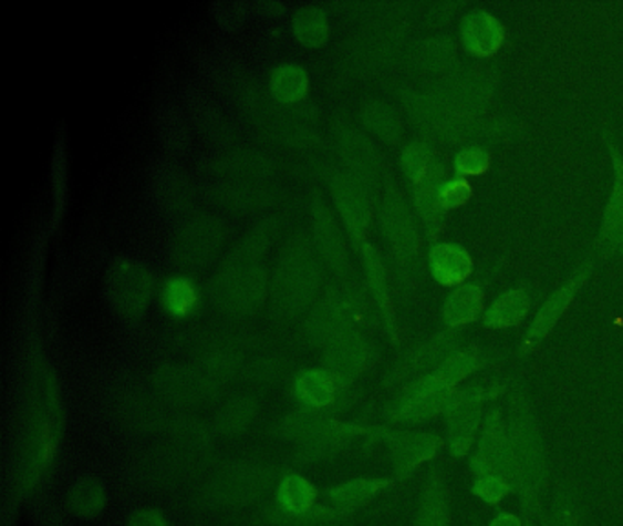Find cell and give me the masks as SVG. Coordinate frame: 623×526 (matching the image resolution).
Instances as JSON below:
<instances>
[{
    "instance_id": "6da1fadb",
    "label": "cell",
    "mask_w": 623,
    "mask_h": 526,
    "mask_svg": "<svg viewBox=\"0 0 623 526\" xmlns=\"http://www.w3.org/2000/svg\"><path fill=\"white\" fill-rule=\"evenodd\" d=\"M314 244L304 236H294L280 250L269 292L274 308L285 314L304 311L320 286V266Z\"/></svg>"
},
{
    "instance_id": "7a4b0ae2",
    "label": "cell",
    "mask_w": 623,
    "mask_h": 526,
    "mask_svg": "<svg viewBox=\"0 0 623 526\" xmlns=\"http://www.w3.org/2000/svg\"><path fill=\"white\" fill-rule=\"evenodd\" d=\"M477 368V357L470 353L456 354L446 360L432 375L415 382L397 404L393 406L392 417L397 421L419 422L434 417L439 412H448L454 388L470 375Z\"/></svg>"
},
{
    "instance_id": "3957f363",
    "label": "cell",
    "mask_w": 623,
    "mask_h": 526,
    "mask_svg": "<svg viewBox=\"0 0 623 526\" xmlns=\"http://www.w3.org/2000/svg\"><path fill=\"white\" fill-rule=\"evenodd\" d=\"M268 287L266 267L255 260L235 258L216 272L210 295L218 306L232 313H249L266 302Z\"/></svg>"
},
{
    "instance_id": "277c9868",
    "label": "cell",
    "mask_w": 623,
    "mask_h": 526,
    "mask_svg": "<svg viewBox=\"0 0 623 526\" xmlns=\"http://www.w3.org/2000/svg\"><path fill=\"white\" fill-rule=\"evenodd\" d=\"M512 437L513 457L518 466L519 492L523 495V505L529 514L538 508L541 491L546 486L547 470L543 450H541L540 435L529 419L518 417L510 426Z\"/></svg>"
},
{
    "instance_id": "5b68a950",
    "label": "cell",
    "mask_w": 623,
    "mask_h": 526,
    "mask_svg": "<svg viewBox=\"0 0 623 526\" xmlns=\"http://www.w3.org/2000/svg\"><path fill=\"white\" fill-rule=\"evenodd\" d=\"M154 275L143 261L120 256L112 261L106 275V292L120 313L139 317L153 297Z\"/></svg>"
},
{
    "instance_id": "8992f818",
    "label": "cell",
    "mask_w": 623,
    "mask_h": 526,
    "mask_svg": "<svg viewBox=\"0 0 623 526\" xmlns=\"http://www.w3.org/2000/svg\"><path fill=\"white\" fill-rule=\"evenodd\" d=\"M226 230L215 216L196 214L174 233V258L184 267H204L224 246Z\"/></svg>"
},
{
    "instance_id": "52a82bcc",
    "label": "cell",
    "mask_w": 623,
    "mask_h": 526,
    "mask_svg": "<svg viewBox=\"0 0 623 526\" xmlns=\"http://www.w3.org/2000/svg\"><path fill=\"white\" fill-rule=\"evenodd\" d=\"M470 466L476 475H501L516 485L518 466H516V457H513L510 427L498 412L488 415Z\"/></svg>"
},
{
    "instance_id": "ba28073f",
    "label": "cell",
    "mask_w": 623,
    "mask_h": 526,
    "mask_svg": "<svg viewBox=\"0 0 623 526\" xmlns=\"http://www.w3.org/2000/svg\"><path fill=\"white\" fill-rule=\"evenodd\" d=\"M331 194L342 224L346 225L353 240L361 241L370 225V202L364 183L344 168L331 174Z\"/></svg>"
},
{
    "instance_id": "9c48e42d",
    "label": "cell",
    "mask_w": 623,
    "mask_h": 526,
    "mask_svg": "<svg viewBox=\"0 0 623 526\" xmlns=\"http://www.w3.org/2000/svg\"><path fill=\"white\" fill-rule=\"evenodd\" d=\"M353 318H355V306L346 300L344 291H335L328 295L313 309L308 320V329L313 334V339L333 344L335 340L351 333Z\"/></svg>"
},
{
    "instance_id": "30bf717a",
    "label": "cell",
    "mask_w": 623,
    "mask_h": 526,
    "mask_svg": "<svg viewBox=\"0 0 623 526\" xmlns=\"http://www.w3.org/2000/svg\"><path fill=\"white\" fill-rule=\"evenodd\" d=\"M311 218H313L314 247L319 249L331 269L344 272V269H347L346 238L342 233L341 224L336 221L339 218L335 213L322 199H314Z\"/></svg>"
},
{
    "instance_id": "8fae6325",
    "label": "cell",
    "mask_w": 623,
    "mask_h": 526,
    "mask_svg": "<svg viewBox=\"0 0 623 526\" xmlns=\"http://www.w3.org/2000/svg\"><path fill=\"white\" fill-rule=\"evenodd\" d=\"M398 477H406L420 464L439 454L440 439L432 433L398 432L386 435Z\"/></svg>"
},
{
    "instance_id": "7c38bea8",
    "label": "cell",
    "mask_w": 623,
    "mask_h": 526,
    "mask_svg": "<svg viewBox=\"0 0 623 526\" xmlns=\"http://www.w3.org/2000/svg\"><path fill=\"white\" fill-rule=\"evenodd\" d=\"M367 357L366 342L356 334H346L331 344L325 354V371H330L336 381H351L366 368Z\"/></svg>"
},
{
    "instance_id": "4fadbf2b",
    "label": "cell",
    "mask_w": 623,
    "mask_h": 526,
    "mask_svg": "<svg viewBox=\"0 0 623 526\" xmlns=\"http://www.w3.org/2000/svg\"><path fill=\"white\" fill-rule=\"evenodd\" d=\"M481 421L479 404L457 406L448 412V448L454 457H465L470 452Z\"/></svg>"
},
{
    "instance_id": "5bb4252c",
    "label": "cell",
    "mask_w": 623,
    "mask_h": 526,
    "mask_svg": "<svg viewBox=\"0 0 623 526\" xmlns=\"http://www.w3.org/2000/svg\"><path fill=\"white\" fill-rule=\"evenodd\" d=\"M199 287L193 278L176 275L163 281L162 297L163 308L168 314L176 318L189 317L196 313L201 302Z\"/></svg>"
},
{
    "instance_id": "9a60e30c",
    "label": "cell",
    "mask_w": 623,
    "mask_h": 526,
    "mask_svg": "<svg viewBox=\"0 0 623 526\" xmlns=\"http://www.w3.org/2000/svg\"><path fill=\"white\" fill-rule=\"evenodd\" d=\"M417 525L451 526L448 488H446L445 479L439 472L429 475L428 483H426L423 499H420Z\"/></svg>"
},
{
    "instance_id": "2e32d148",
    "label": "cell",
    "mask_w": 623,
    "mask_h": 526,
    "mask_svg": "<svg viewBox=\"0 0 623 526\" xmlns=\"http://www.w3.org/2000/svg\"><path fill=\"white\" fill-rule=\"evenodd\" d=\"M294 393L311 410H322L335 402L336 379L330 371H304L294 382Z\"/></svg>"
},
{
    "instance_id": "e0dca14e",
    "label": "cell",
    "mask_w": 623,
    "mask_h": 526,
    "mask_svg": "<svg viewBox=\"0 0 623 526\" xmlns=\"http://www.w3.org/2000/svg\"><path fill=\"white\" fill-rule=\"evenodd\" d=\"M271 92L280 103H299L310 92V72L297 63H283L271 73Z\"/></svg>"
},
{
    "instance_id": "ac0fdd59",
    "label": "cell",
    "mask_w": 623,
    "mask_h": 526,
    "mask_svg": "<svg viewBox=\"0 0 623 526\" xmlns=\"http://www.w3.org/2000/svg\"><path fill=\"white\" fill-rule=\"evenodd\" d=\"M388 486L390 481L386 479H355L331 488L328 497L336 510L351 512L367 505Z\"/></svg>"
},
{
    "instance_id": "d6986e66",
    "label": "cell",
    "mask_w": 623,
    "mask_h": 526,
    "mask_svg": "<svg viewBox=\"0 0 623 526\" xmlns=\"http://www.w3.org/2000/svg\"><path fill=\"white\" fill-rule=\"evenodd\" d=\"M189 106L193 109L190 110V120L195 121L199 131L207 134L210 140L224 141L231 136V123L221 112L220 106L210 100L209 95H193Z\"/></svg>"
},
{
    "instance_id": "ffe728a7",
    "label": "cell",
    "mask_w": 623,
    "mask_h": 526,
    "mask_svg": "<svg viewBox=\"0 0 623 526\" xmlns=\"http://www.w3.org/2000/svg\"><path fill=\"white\" fill-rule=\"evenodd\" d=\"M465 42L477 55H490L503 41V30L498 21L487 13H474L465 27Z\"/></svg>"
},
{
    "instance_id": "44dd1931",
    "label": "cell",
    "mask_w": 623,
    "mask_h": 526,
    "mask_svg": "<svg viewBox=\"0 0 623 526\" xmlns=\"http://www.w3.org/2000/svg\"><path fill=\"white\" fill-rule=\"evenodd\" d=\"M330 17L319 6H302L293 17V32L304 47H322L330 37Z\"/></svg>"
},
{
    "instance_id": "7402d4cb",
    "label": "cell",
    "mask_w": 623,
    "mask_h": 526,
    "mask_svg": "<svg viewBox=\"0 0 623 526\" xmlns=\"http://www.w3.org/2000/svg\"><path fill=\"white\" fill-rule=\"evenodd\" d=\"M277 497L282 510L293 516H304L313 508L316 488L302 475H288L278 486Z\"/></svg>"
},
{
    "instance_id": "603a6c76",
    "label": "cell",
    "mask_w": 623,
    "mask_h": 526,
    "mask_svg": "<svg viewBox=\"0 0 623 526\" xmlns=\"http://www.w3.org/2000/svg\"><path fill=\"white\" fill-rule=\"evenodd\" d=\"M429 261H432L435 278L446 286L461 281L471 269V261L467 252L454 246L435 247L429 255Z\"/></svg>"
},
{
    "instance_id": "cb8c5ba5",
    "label": "cell",
    "mask_w": 623,
    "mask_h": 526,
    "mask_svg": "<svg viewBox=\"0 0 623 526\" xmlns=\"http://www.w3.org/2000/svg\"><path fill=\"white\" fill-rule=\"evenodd\" d=\"M482 308V295L477 287H463L454 292L446 302L445 318L450 326H463V323L476 320Z\"/></svg>"
},
{
    "instance_id": "d4e9b609",
    "label": "cell",
    "mask_w": 623,
    "mask_h": 526,
    "mask_svg": "<svg viewBox=\"0 0 623 526\" xmlns=\"http://www.w3.org/2000/svg\"><path fill=\"white\" fill-rule=\"evenodd\" d=\"M574 287H577V281H571L569 286L555 292L554 297L550 298L549 302L546 303V308L541 309V313L536 318L534 326L530 328L529 344L540 342V340L549 333L555 320L565 311L567 303L571 302L572 295H574Z\"/></svg>"
},
{
    "instance_id": "484cf974",
    "label": "cell",
    "mask_w": 623,
    "mask_h": 526,
    "mask_svg": "<svg viewBox=\"0 0 623 526\" xmlns=\"http://www.w3.org/2000/svg\"><path fill=\"white\" fill-rule=\"evenodd\" d=\"M527 309H529V298L525 297V292H508L494 303L485 320L490 328H510L527 314Z\"/></svg>"
},
{
    "instance_id": "4316f807",
    "label": "cell",
    "mask_w": 623,
    "mask_h": 526,
    "mask_svg": "<svg viewBox=\"0 0 623 526\" xmlns=\"http://www.w3.org/2000/svg\"><path fill=\"white\" fill-rule=\"evenodd\" d=\"M103 505H105L103 488L92 481H83L81 485L75 486V491L70 495V506L77 516H94Z\"/></svg>"
},
{
    "instance_id": "83f0119b",
    "label": "cell",
    "mask_w": 623,
    "mask_h": 526,
    "mask_svg": "<svg viewBox=\"0 0 623 526\" xmlns=\"http://www.w3.org/2000/svg\"><path fill=\"white\" fill-rule=\"evenodd\" d=\"M384 227L388 230V236L393 244H397L403 250H408L414 241V230H412V221L404 210L398 209L397 205L388 204L384 209Z\"/></svg>"
},
{
    "instance_id": "f1b7e54d",
    "label": "cell",
    "mask_w": 623,
    "mask_h": 526,
    "mask_svg": "<svg viewBox=\"0 0 623 526\" xmlns=\"http://www.w3.org/2000/svg\"><path fill=\"white\" fill-rule=\"evenodd\" d=\"M616 167H619L620 174L613 199L605 214V238L620 244L623 240V165H620L619 162Z\"/></svg>"
},
{
    "instance_id": "f546056e",
    "label": "cell",
    "mask_w": 623,
    "mask_h": 526,
    "mask_svg": "<svg viewBox=\"0 0 623 526\" xmlns=\"http://www.w3.org/2000/svg\"><path fill=\"white\" fill-rule=\"evenodd\" d=\"M471 492L488 505H498L512 492V483L501 475H477Z\"/></svg>"
},
{
    "instance_id": "4dcf8cb0",
    "label": "cell",
    "mask_w": 623,
    "mask_h": 526,
    "mask_svg": "<svg viewBox=\"0 0 623 526\" xmlns=\"http://www.w3.org/2000/svg\"><path fill=\"white\" fill-rule=\"evenodd\" d=\"M403 167L409 179L423 182L429 167L428 154H426L425 148L420 145L409 146L408 151L404 152Z\"/></svg>"
},
{
    "instance_id": "1f68e13d",
    "label": "cell",
    "mask_w": 623,
    "mask_h": 526,
    "mask_svg": "<svg viewBox=\"0 0 623 526\" xmlns=\"http://www.w3.org/2000/svg\"><path fill=\"white\" fill-rule=\"evenodd\" d=\"M468 198H470V185L457 179V182H450L440 188L439 194H437V204L445 209H454V207L465 204Z\"/></svg>"
},
{
    "instance_id": "d6a6232c",
    "label": "cell",
    "mask_w": 623,
    "mask_h": 526,
    "mask_svg": "<svg viewBox=\"0 0 623 526\" xmlns=\"http://www.w3.org/2000/svg\"><path fill=\"white\" fill-rule=\"evenodd\" d=\"M488 167V156L482 151H465L457 157V171L461 174H479Z\"/></svg>"
},
{
    "instance_id": "836d02e7",
    "label": "cell",
    "mask_w": 623,
    "mask_h": 526,
    "mask_svg": "<svg viewBox=\"0 0 623 526\" xmlns=\"http://www.w3.org/2000/svg\"><path fill=\"white\" fill-rule=\"evenodd\" d=\"M549 526H580V519H578L577 512L572 510L571 506L561 505L555 510Z\"/></svg>"
},
{
    "instance_id": "e575fe53",
    "label": "cell",
    "mask_w": 623,
    "mask_h": 526,
    "mask_svg": "<svg viewBox=\"0 0 623 526\" xmlns=\"http://www.w3.org/2000/svg\"><path fill=\"white\" fill-rule=\"evenodd\" d=\"M131 526H168L167 522L163 519L159 514L150 510L137 512L136 516L132 517Z\"/></svg>"
},
{
    "instance_id": "d590c367",
    "label": "cell",
    "mask_w": 623,
    "mask_h": 526,
    "mask_svg": "<svg viewBox=\"0 0 623 526\" xmlns=\"http://www.w3.org/2000/svg\"><path fill=\"white\" fill-rule=\"evenodd\" d=\"M488 526H521V519L513 514H499V516L494 517L492 522Z\"/></svg>"
}]
</instances>
